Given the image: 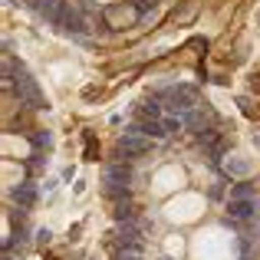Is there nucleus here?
<instances>
[{"label": "nucleus", "mask_w": 260, "mask_h": 260, "mask_svg": "<svg viewBox=\"0 0 260 260\" xmlns=\"http://www.w3.org/2000/svg\"><path fill=\"white\" fill-rule=\"evenodd\" d=\"M17 99L30 109H46V99H43V92H40L37 79H33L23 66H17Z\"/></svg>", "instance_id": "obj_1"}, {"label": "nucleus", "mask_w": 260, "mask_h": 260, "mask_svg": "<svg viewBox=\"0 0 260 260\" xmlns=\"http://www.w3.org/2000/svg\"><path fill=\"white\" fill-rule=\"evenodd\" d=\"M184 119V125L191 128V132H211L214 128V115H211V109H204V106H194V109H188V112L181 115Z\"/></svg>", "instance_id": "obj_2"}, {"label": "nucleus", "mask_w": 260, "mask_h": 260, "mask_svg": "<svg viewBox=\"0 0 260 260\" xmlns=\"http://www.w3.org/2000/svg\"><path fill=\"white\" fill-rule=\"evenodd\" d=\"M168 109L172 112H188V109H194V95H191V89L188 86H178V89H172L168 92Z\"/></svg>", "instance_id": "obj_3"}, {"label": "nucleus", "mask_w": 260, "mask_h": 260, "mask_svg": "<svg viewBox=\"0 0 260 260\" xmlns=\"http://www.w3.org/2000/svg\"><path fill=\"white\" fill-rule=\"evenodd\" d=\"M148 139H139V135H122V142H119V155L122 158H135V155H145L148 152Z\"/></svg>", "instance_id": "obj_4"}, {"label": "nucleus", "mask_w": 260, "mask_h": 260, "mask_svg": "<svg viewBox=\"0 0 260 260\" xmlns=\"http://www.w3.org/2000/svg\"><path fill=\"white\" fill-rule=\"evenodd\" d=\"M128 135H152V139H165L168 135V128L161 125L158 119H145V122H135V125H128Z\"/></svg>", "instance_id": "obj_5"}, {"label": "nucleus", "mask_w": 260, "mask_h": 260, "mask_svg": "<svg viewBox=\"0 0 260 260\" xmlns=\"http://www.w3.org/2000/svg\"><path fill=\"white\" fill-rule=\"evenodd\" d=\"M119 244H122V247H142V228H139V221H122Z\"/></svg>", "instance_id": "obj_6"}, {"label": "nucleus", "mask_w": 260, "mask_h": 260, "mask_svg": "<svg viewBox=\"0 0 260 260\" xmlns=\"http://www.w3.org/2000/svg\"><path fill=\"white\" fill-rule=\"evenodd\" d=\"M56 26H59L63 33H86V20L79 17L73 7H66V10H63V17H59V23H56Z\"/></svg>", "instance_id": "obj_7"}, {"label": "nucleus", "mask_w": 260, "mask_h": 260, "mask_svg": "<svg viewBox=\"0 0 260 260\" xmlns=\"http://www.w3.org/2000/svg\"><path fill=\"white\" fill-rule=\"evenodd\" d=\"M13 194V201H17V208H33V204H37V188H33L30 181H23V184H17V188L10 191Z\"/></svg>", "instance_id": "obj_8"}, {"label": "nucleus", "mask_w": 260, "mask_h": 260, "mask_svg": "<svg viewBox=\"0 0 260 260\" xmlns=\"http://www.w3.org/2000/svg\"><path fill=\"white\" fill-rule=\"evenodd\" d=\"M257 201H231L228 204V214L231 217H241V221H247V217H257Z\"/></svg>", "instance_id": "obj_9"}, {"label": "nucleus", "mask_w": 260, "mask_h": 260, "mask_svg": "<svg viewBox=\"0 0 260 260\" xmlns=\"http://www.w3.org/2000/svg\"><path fill=\"white\" fill-rule=\"evenodd\" d=\"M106 184H125V188H128V168L109 165V168H106Z\"/></svg>", "instance_id": "obj_10"}, {"label": "nucleus", "mask_w": 260, "mask_h": 260, "mask_svg": "<svg viewBox=\"0 0 260 260\" xmlns=\"http://www.w3.org/2000/svg\"><path fill=\"white\" fill-rule=\"evenodd\" d=\"M112 214H115V221H135V204L132 201H115Z\"/></svg>", "instance_id": "obj_11"}, {"label": "nucleus", "mask_w": 260, "mask_h": 260, "mask_svg": "<svg viewBox=\"0 0 260 260\" xmlns=\"http://www.w3.org/2000/svg\"><path fill=\"white\" fill-rule=\"evenodd\" d=\"M250 194H254V184L241 181V184H234V191H231V201H247Z\"/></svg>", "instance_id": "obj_12"}, {"label": "nucleus", "mask_w": 260, "mask_h": 260, "mask_svg": "<svg viewBox=\"0 0 260 260\" xmlns=\"http://www.w3.org/2000/svg\"><path fill=\"white\" fill-rule=\"evenodd\" d=\"M139 112L145 115V119H158V115H161V109H158V102H155V99H145V102L139 106Z\"/></svg>", "instance_id": "obj_13"}, {"label": "nucleus", "mask_w": 260, "mask_h": 260, "mask_svg": "<svg viewBox=\"0 0 260 260\" xmlns=\"http://www.w3.org/2000/svg\"><path fill=\"white\" fill-rule=\"evenodd\" d=\"M132 7H135V13L145 20V13H148V10H155V7H158V0H132Z\"/></svg>", "instance_id": "obj_14"}, {"label": "nucleus", "mask_w": 260, "mask_h": 260, "mask_svg": "<svg viewBox=\"0 0 260 260\" xmlns=\"http://www.w3.org/2000/svg\"><path fill=\"white\" fill-rule=\"evenodd\" d=\"M30 142H33V145H50V135H46V132H30Z\"/></svg>", "instance_id": "obj_15"}, {"label": "nucleus", "mask_w": 260, "mask_h": 260, "mask_svg": "<svg viewBox=\"0 0 260 260\" xmlns=\"http://www.w3.org/2000/svg\"><path fill=\"white\" fill-rule=\"evenodd\" d=\"M228 168H231V172H237V175H241V172H247V165H244V161H231Z\"/></svg>", "instance_id": "obj_16"}, {"label": "nucleus", "mask_w": 260, "mask_h": 260, "mask_svg": "<svg viewBox=\"0 0 260 260\" xmlns=\"http://www.w3.org/2000/svg\"><path fill=\"white\" fill-rule=\"evenodd\" d=\"M4 260H13V257H10V254H7V257H4Z\"/></svg>", "instance_id": "obj_17"}]
</instances>
